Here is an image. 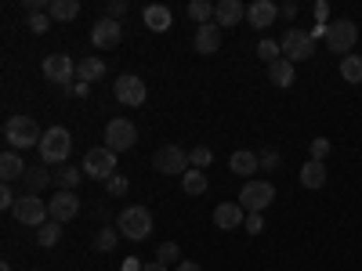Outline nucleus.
I'll return each instance as SVG.
<instances>
[{
	"mask_svg": "<svg viewBox=\"0 0 362 271\" xmlns=\"http://www.w3.org/2000/svg\"><path fill=\"white\" fill-rule=\"evenodd\" d=\"M279 15H283V18H293V15H297V4H283Z\"/></svg>",
	"mask_w": 362,
	"mask_h": 271,
	"instance_id": "nucleus-47",
	"label": "nucleus"
},
{
	"mask_svg": "<svg viewBox=\"0 0 362 271\" xmlns=\"http://www.w3.org/2000/svg\"><path fill=\"white\" fill-rule=\"evenodd\" d=\"M76 76H80V83H95V80L105 76V62H102V58H80Z\"/></svg>",
	"mask_w": 362,
	"mask_h": 271,
	"instance_id": "nucleus-25",
	"label": "nucleus"
},
{
	"mask_svg": "<svg viewBox=\"0 0 362 271\" xmlns=\"http://www.w3.org/2000/svg\"><path fill=\"white\" fill-rule=\"evenodd\" d=\"M257 159H261V170H279V152H272V148H268V152H261Z\"/></svg>",
	"mask_w": 362,
	"mask_h": 271,
	"instance_id": "nucleus-40",
	"label": "nucleus"
},
{
	"mask_svg": "<svg viewBox=\"0 0 362 271\" xmlns=\"http://www.w3.org/2000/svg\"><path fill=\"white\" fill-rule=\"evenodd\" d=\"M44 76L51 80V83H62V87H69L73 90V80H76V62L69 54H47L44 58Z\"/></svg>",
	"mask_w": 362,
	"mask_h": 271,
	"instance_id": "nucleus-11",
	"label": "nucleus"
},
{
	"mask_svg": "<svg viewBox=\"0 0 362 271\" xmlns=\"http://www.w3.org/2000/svg\"><path fill=\"white\" fill-rule=\"evenodd\" d=\"M116 243H119V228H98V235H95V250L98 253H112L116 250Z\"/></svg>",
	"mask_w": 362,
	"mask_h": 271,
	"instance_id": "nucleus-29",
	"label": "nucleus"
},
{
	"mask_svg": "<svg viewBox=\"0 0 362 271\" xmlns=\"http://www.w3.org/2000/svg\"><path fill=\"white\" fill-rule=\"evenodd\" d=\"M47 210H51V221H58V224H66V221H73V217L80 214V199H76L73 192H62V188H58V192L51 195Z\"/></svg>",
	"mask_w": 362,
	"mask_h": 271,
	"instance_id": "nucleus-12",
	"label": "nucleus"
},
{
	"mask_svg": "<svg viewBox=\"0 0 362 271\" xmlns=\"http://www.w3.org/2000/svg\"><path fill=\"white\" fill-rule=\"evenodd\" d=\"M105 145L112 148L116 156H119V152H127V148H134V145H138V127L131 124L127 116L109 119V124H105Z\"/></svg>",
	"mask_w": 362,
	"mask_h": 271,
	"instance_id": "nucleus-5",
	"label": "nucleus"
},
{
	"mask_svg": "<svg viewBox=\"0 0 362 271\" xmlns=\"http://www.w3.org/2000/svg\"><path fill=\"white\" fill-rule=\"evenodd\" d=\"M25 163H22V156L18 152H11V148H8V152L4 156H0V177H4V185H11V181H18V177H25Z\"/></svg>",
	"mask_w": 362,
	"mask_h": 271,
	"instance_id": "nucleus-22",
	"label": "nucleus"
},
{
	"mask_svg": "<svg viewBox=\"0 0 362 271\" xmlns=\"http://www.w3.org/2000/svg\"><path fill=\"white\" fill-rule=\"evenodd\" d=\"M11 214H15L18 224H25V228H40V224H47V214H51V210H47V203H44L40 195H29V192H25V195L15 203Z\"/></svg>",
	"mask_w": 362,
	"mask_h": 271,
	"instance_id": "nucleus-10",
	"label": "nucleus"
},
{
	"mask_svg": "<svg viewBox=\"0 0 362 271\" xmlns=\"http://www.w3.org/2000/svg\"><path fill=\"white\" fill-rule=\"evenodd\" d=\"M51 22H73L80 15V0H51Z\"/></svg>",
	"mask_w": 362,
	"mask_h": 271,
	"instance_id": "nucleus-26",
	"label": "nucleus"
},
{
	"mask_svg": "<svg viewBox=\"0 0 362 271\" xmlns=\"http://www.w3.org/2000/svg\"><path fill=\"white\" fill-rule=\"evenodd\" d=\"M116 174V152L109 145H98V148H90V152L83 156V177L90 181H109Z\"/></svg>",
	"mask_w": 362,
	"mask_h": 271,
	"instance_id": "nucleus-6",
	"label": "nucleus"
},
{
	"mask_svg": "<svg viewBox=\"0 0 362 271\" xmlns=\"http://www.w3.org/2000/svg\"><path fill=\"white\" fill-rule=\"evenodd\" d=\"M119 37H124V29H119V22H112V18H98V22H95V29H90V44L102 47V51L116 47V44H119Z\"/></svg>",
	"mask_w": 362,
	"mask_h": 271,
	"instance_id": "nucleus-14",
	"label": "nucleus"
},
{
	"mask_svg": "<svg viewBox=\"0 0 362 271\" xmlns=\"http://www.w3.org/2000/svg\"><path fill=\"white\" fill-rule=\"evenodd\" d=\"M54 185L62 188V192H73V188L80 185V170H76V167H58V174H54Z\"/></svg>",
	"mask_w": 362,
	"mask_h": 271,
	"instance_id": "nucleus-31",
	"label": "nucleus"
},
{
	"mask_svg": "<svg viewBox=\"0 0 362 271\" xmlns=\"http://www.w3.org/2000/svg\"><path fill=\"white\" fill-rule=\"evenodd\" d=\"M15 192H11V185H4V188H0V210H15Z\"/></svg>",
	"mask_w": 362,
	"mask_h": 271,
	"instance_id": "nucleus-42",
	"label": "nucleus"
},
{
	"mask_svg": "<svg viewBox=\"0 0 362 271\" xmlns=\"http://www.w3.org/2000/svg\"><path fill=\"white\" fill-rule=\"evenodd\" d=\"M243 18H247V8L239 4V0H221V4L214 8V22L221 29H232V25H239Z\"/></svg>",
	"mask_w": 362,
	"mask_h": 271,
	"instance_id": "nucleus-19",
	"label": "nucleus"
},
{
	"mask_svg": "<svg viewBox=\"0 0 362 271\" xmlns=\"http://www.w3.org/2000/svg\"><path fill=\"white\" fill-rule=\"evenodd\" d=\"M58 239H62V224H58V221H47V224L37 228V246H44V250H51Z\"/></svg>",
	"mask_w": 362,
	"mask_h": 271,
	"instance_id": "nucleus-28",
	"label": "nucleus"
},
{
	"mask_svg": "<svg viewBox=\"0 0 362 271\" xmlns=\"http://www.w3.org/2000/svg\"><path fill=\"white\" fill-rule=\"evenodd\" d=\"M326 47L334 51V54H344L348 58V51L355 47V40H358V29H355V22L351 18H337V22H329L326 25Z\"/></svg>",
	"mask_w": 362,
	"mask_h": 271,
	"instance_id": "nucleus-8",
	"label": "nucleus"
},
{
	"mask_svg": "<svg viewBox=\"0 0 362 271\" xmlns=\"http://www.w3.org/2000/svg\"><path fill=\"white\" fill-rule=\"evenodd\" d=\"M47 25H51V15H29L25 18V29H29V33H47Z\"/></svg>",
	"mask_w": 362,
	"mask_h": 271,
	"instance_id": "nucleus-36",
	"label": "nucleus"
},
{
	"mask_svg": "<svg viewBox=\"0 0 362 271\" xmlns=\"http://www.w3.org/2000/svg\"><path fill=\"white\" fill-rule=\"evenodd\" d=\"M243 228H247L250 235H261V231H264V217H261V214H247Z\"/></svg>",
	"mask_w": 362,
	"mask_h": 271,
	"instance_id": "nucleus-39",
	"label": "nucleus"
},
{
	"mask_svg": "<svg viewBox=\"0 0 362 271\" xmlns=\"http://www.w3.org/2000/svg\"><path fill=\"white\" fill-rule=\"evenodd\" d=\"M177 271H203V267H199L196 260H181V264H177Z\"/></svg>",
	"mask_w": 362,
	"mask_h": 271,
	"instance_id": "nucleus-45",
	"label": "nucleus"
},
{
	"mask_svg": "<svg viewBox=\"0 0 362 271\" xmlns=\"http://www.w3.org/2000/svg\"><path fill=\"white\" fill-rule=\"evenodd\" d=\"M214 8H218V4H206V0H192V4H189V18L199 22V25H206L210 18H214Z\"/></svg>",
	"mask_w": 362,
	"mask_h": 271,
	"instance_id": "nucleus-32",
	"label": "nucleus"
},
{
	"mask_svg": "<svg viewBox=\"0 0 362 271\" xmlns=\"http://www.w3.org/2000/svg\"><path fill=\"white\" fill-rule=\"evenodd\" d=\"M189 163H192V170H206L214 163V152H210L206 145H196V148H189Z\"/></svg>",
	"mask_w": 362,
	"mask_h": 271,
	"instance_id": "nucleus-33",
	"label": "nucleus"
},
{
	"mask_svg": "<svg viewBox=\"0 0 362 271\" xmlns=\"http://www.w3.org/2000/svg\"><path fill=\"white\" fill-rule=\"evenodd\" d=\"M116 102L119 105H141L145 102V83H141V76H119L116 80Z\"/></svg>",
	"mask_w": 362,
	"mask_h": 271,
	"instance_id": "nucleus-13",
	"label": "nucleus"
},
{
	"mask_svg": "<svg viewBox=\"0 0 362 271\" xmlns=\"http://www.w3.org/2000/svg\"><path fill=\"white\" fill-rule=\"evenodd\" d=\"M4 141H8L11 152H25V148H40L44 131L37 127L33 116H8V124H4Z\"/></svg>",
	"mask_w": 362,
	"mask_h": 271,
	"instance_id": "nucleus-1",
	"label": "nucleus"
},
{
	"mask_svg": "<svg viewBox=\"0 0 362 271\" xmlns=\"http://www.w3.org/2000/svg\"><path fill=\"white\" fill-rule=\"evenodd\" d=\"M257 58H264V62L272 66V62H279V58H283V47L276 40H261L257 44Z\"/></svg>",
	"mask_w": 362,
	"mask_h": 271,
	"instance_id": "nucleus-34",
	"label": "nucleus"
},
{
	"mask_svg": "<svg viewBox=\"0 0 362 271\" xmlns=\"http://www.w3.org/2000/svg\"><path fill=\"white\" fill-rule=\"evenodd\" d=\"M69 152H73V134L66 127H47L40 141V159L47 167H66Z\"/></svg>",
	"mask_w": 362,
	"mask_h": 271,
	"instance_id": "nucleus-2",
	"label": "nucleus"
},
{
	"mask_svg": "<svg viewBox=\"0 0 362 271\" xmlns=\"http://www.w3.org/2000/svg\"><path fill=\"white\" fill-rule=\"evenodd\" d=\"M341 80L344 83H362V54L341 58Z\"/></svg>",
	"mask_w": 362,
	"mask_h": 271,
	"instance_id": "nucleus-27",
	"label": "nucleus"
},
{
	"mask_svg": "<svg viewBox=\"0 0 362 271\" xmlns=\"http://www.w3.org/2000/svg\"><path fill=\"white\" fill-rule=\"evenodd\" d=\"M329 148H334V145H329L326 138H315V141H312V159L326 163V156H329Z\"/></svg>",
	"mask_w": 362,
	"mask_h": 271,
	"instance_id": "nucleus-38",
	"label": "nucleus"
},
{
	"mask_svg": "<svg viewBox=\"0 0 362 271\" xmlns=\"http://www.w3.org/2000/svg\"><path fill=\"white\" fill-rule=\"evenodd\" d=\"M300 185L305 188H322L326 185V163H319V159H308L305 167H300Z\"/></svg>",
	"mask_w": 362,
	"mask_h": 271,
	"instance_id": "nucleus-23",
	"label": "nucleus"
},
{
	"mask_svg": "<svg viewBox=\"0 0 362 271\" xmlns=\"http://www.w3.org/2000/svg\"><path fill=\"white\" fill-rule=\"evenodd\" d=\"M326 15H329V4H322V0H319V4H315V18H319V25H329Z\"/></svg>",
	"mask_w": 362,
	"mask_h": 271,
	"instance_id": "nucleus-43",
	"label": "nucleus"
},
{
	"mask_svg": "<svg viewBox=\"0 0 362 271\" xmlns=\"http://www.w3.org/2000/svg\"><path fill=\"white\" fill-rule=\"evenodd\" d=\"M141 271H167V264H163V260H148Z\"/></svg>",
	"mask_w": 362,
	"mask_h": 271,
	"instance_id": "nucleus-46",
	"label": "nucleus"
},
{
	"mask_svg": "<svg viewBox=\"0 0 362 271\" xmlns=\"http://www.w3.org/2000/svg\"><path fill=\"white\" fill-rule=\"evenodd\" d=\"M124 15H127V0H112V4H109V15H105V18L119 22V18H124Z\"/></svg>",
	"mask_w": 362,
	"mask_h": 271,
	"instance_id": "nucleus-41",
	"label": "nucleus"
},
{
	"mask_svg": "<svg viewBox=\"0 0 362 271\" xmlns=\"http://www.w3.org/2000/svg\"><path fill=\"white\" fill-rule=\"evenodd\" d=\"M276 18H279V4H272V0H254V4L247 8V22L254 29H268Z\"/></svg>",
	"mask_w": 362,
	"mask_h": 271,
	"instance_id": "nucleus-17",
	"label": "nucleus"
},
{
	"mask_svg": "<svg viewBox=\"0 0 362 271\" xmlns=\"http://www.w3.org/2000/svg\"><path fill=\"white\" fill-rule=\"evenodd\" d=\"M276 199V185L272 181H247L243 188H239V206L247 210V214H261V210Z\"/></svg>",
	"mask_w": 362,
	"mask_h": 271,
	"instance_id": "nucleus-7",
	"label": "nucleus"
},
{
	"mask_svg": "<svg viewBox=\"0 0 362 271\" xmlns=\"http://www.w3.org/2000/svg\"><path fill=\"white\" fill-rule=\"evenodd\" d=\"M243 221H247V210L239 206V203H218V210H214V224H218L221 231L243 228Z\"/></svg>",
	"mask_w": 362,
	"mask_h": 271,
	"instance_id": "nucleus-15",
	"label": "nucleus"
},
{
	"mask_svg": "<svg viewBox=\"0 0 362 271\" xmlns=\"http://www.w3.org/2000/svg\"><path fill=\"white\" fill-rule=\"evenodd\" d=\"M181 257V250H177V243H160V250H156V260H163V264H170V260H177Z\"/></svg>",
	"mask_w": 362,
	"mask_h": 271,
	"instance_id": "nucleus-37",
	"label": "nucleus"
},
{
	"mask_svg": "<svg viewBox=\"0 0 362 271\" xmlns=\"http://www.w3.org/2000/svg\"><path fill=\"white\" fill-rule=\"evenodd\" d=\"M141 267H145V264H138V257H127V260H124V267H119V271H141Z\"/></svg>",
	"mask_w": 362,
	"mask_h": 271,
	"instance_id": "nucleus-44",
	"label": "nucleus"
},
{
	"mask_svg": "<svg viewBox=\"0 0 362 271\" xmlns=\"http://www.w3.org/2000/svg\"><path fill=\"white\" fill-rule=\"evenodd\" d=\"M181 188H185V195H203L206 192V174L203 170H189L185 177H181Z\"/></svg>",
	"mask_w": 362,
	"mask_h": 271,
	"instance_id": "nucleus-30",
	"label": "nucleus"
},
{
	"mask_svg": "<svg viewBox=\"0 0 362 271\" xmlns=\"http://www.w3.org/2000/svg\"><path fill=\"white\" fill-rule=\"evenodd\" d=\"M127 188H131V185H127V177H119V174H112V177L105 181V192H109L112 199H124Z\"/></svg>",
	"mask_w": 362,
	"mask_h": 271,
	"instance_id": "nucleus-35",
	"label": "nucleus"
},
{
	"mask_svg": "<svg viewBox=\"0 0 362 271\" xmlns=\"http://www.w3.org/2000/svg\"><path fill=\"white\" fill-rule=\"evenodd\" d=\"M51 177H54V174H47V163H40V167H29L22 181H25L29 195H40V192H44V188L51 185Z\"/></svg>",
	"mask_w": 362,
	"mask_h": 271,
	"instance_id": "nucleus-24",
	"label": "nucleus"
},
{
	"mask_svg": "<svg viewBox=\"0 0 362 271\" xmlns=\"http://www.w3.org/2000/svg\"><path fill=\"white\" fill-rule=\"evenodd\" d=\"M293 62H286V58H279V62H272L268 66V83L272 87H279V90H286V87H293Z\"/></svg>",
	"mask_w": 362,
	"mask_h": 271,
	"instance_id": "nucleus-21",
	"label": "nucleus"
},
{
	"mask_svg": "<svg viewBox=\"0 0 362 271\" xmlns=\"http://www.w3.org/2000/svg\"><path fill=\"white\" fill-rule=\"evenodd\" d=\"M0 271H15V267H11V264H8V260H4V264H0Z\"/></svg>",
	"mask_w": 362,
	"mask_h": 271,
	"instance_id": "nucleus-48",
	"label": "nucleus"
},
{
	"mask_svg": "<svg viewBox=\"0 0 362 271\" xmlns=\"http://www.w3.org/2000/svg\"><path fill=\"white\" fill-rule=\"evenodd\" d=\"M153 167H156V174H167V177H185V174L192 170L189 152H185L181 145H163V148H156Z\"/></svg>",
	"mask_w": 362,
	"mask_h": 271,
	"instance_id": "nucleus-4",
	"label": "nucleus"
},
{
	"mask_svg": "<svg viewBox=\"0 0 362 271\" xmlns=\"http://www.w3.org/2000/svg\"><path fill=\"white\" fill-rule=\"evenodd\" d=\"M279 47H283L286 62H305V58H315V37L308 33V29H290Z\"/></svg>",
	"mask_w": 362,
	"mask_h": 271,
	"instance_id": "nucleus-9",
	"label": "nucleus"
},
{
	"mask_svg": "<svg viewBox=\"0 0 362 271\" xmlns=\"http://www.w3.org/2000/svg\"><path fill=\"white\" fill-rule=\"evenodd\" d=\"M141 18H145V29H153V33H167V29L174 25V15H170L167 4H148L141 11Z\"/></svg>",
	"mask_w": 362,
	"mask_h": 271,
	"instance_id": "nucleus-18",
	"label": "nucleus"
},
{
	"mask_svg": "<svg viewBox=\"0 0 362 271\" xmlns=\"http://www.w3.org/2000/svg\"><path fill=\"white\" fill-rule=\"evenodd\" d=\"M116 228H119V235H127V239H134V243H141V239L153 235V214H148L145 206H127L124 214L116 217Z\"/></svg>",
	"mask_w": 362,
	"mask_h": 271,
	"instance_id": "nucleus-3",
	"label": "nucleus"
},
{
	"mask_svg": "<svg viewBox=\"0 0 362 271\" xmlns=\"http://www.w3.org/2000/svg\"><path fill=\"white\" fill-rule=\"evenodd\" d=\"M228 170L239 174V177H250V174L261 170V159L250 152V148H239V152H232V159H228Z\"/></svg>",
	"mask_w": 362,
	"mask_h": 271,
	"instance_id": "nucleus-20",
	"label": "nucleus"
},
{
	"mask_svg": "<svg viewBox=\"0 0 362 271\" xmlns=\"http://www.w3.org/2000/svg\"><path fill=\"white\" fill-rule=\"evenodd\" d=\"M192 47H196V54H214V51L221 47V25H218V22H206V25H199V29H196V40H192Z\"/></svg>",
	"mask_w": 362,
	"mask_h": 271,
	"instance_id": "nucleus-16",
	"label": "nucleus"
}]
</instances>
